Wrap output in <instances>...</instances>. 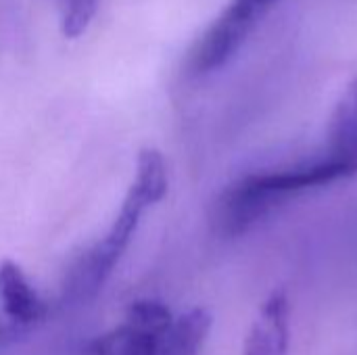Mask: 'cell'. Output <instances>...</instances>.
<instances>
[{"mask_svg": "<svg viewBox=\"0 0 357 355\" xmlns=\"http://www.w3.org/2000/svg\"><path fill=\"white\" fill-rule=\"evenodd\" d=\"M211 331V314L203 308H195L180 318L163 335L157 355H199Z\"/></svg>", "mask_w": 357, "mask_h": 355, "instance_id": "cell-8", "label": "cell"}, {"mask_svg": "<svg viewBox=\"0 0 357 355\" xmlns=\"http://www.w3.org/2000/svg\"><path fill=\"white\" fill-rule=\"evenodd\" d=\"M326 159L339 165L345 178L357 174V73L333 113Z\"/></svg>", "mask_w": 357, "mask_h": 355, "instance_id": "cell-6", "label": "cell"}, {"mask_svg": "<svg viewBox=\"0 0 357 355\" xmlns=\"http://www.w3.org/2000/svg\"><path fill=\"white\" fill-rule=\"evenodd\" d=\"M167 186L169 182L163 155L155 149H142L136 163V178L121 203L113 226L105 239L88 249L69 272V282L65 289L71 299L82 301L98 293V289L105 285L126 253L142 213L167 195Z\"/></svg>", "mask_w": 357, "mask_h": 355, "instance_id": "cell-1", "label": "cell"}, {"mask_svg": "<svg viewBox=\"0 0 357 355\" xmlns=\"http://www.w3.org/2000/svg\"><path fill=\"white\" fill-rule=\"evenodd\" d=\"M174 324V316L161 301H134L123 324L98 337L92 345L94 355H157L163 335Z\"/></svg>", "mask_w": 357, "mask_h": 355, "instance_id": "cell-4", "label": "cell"}, {"mask_svg": "<svg viewBox=\"0 0 357 355\" xmlns=\"http://www.w3.org/2000/svg\"><path fill=\"white\" fill-rule=\"evenodd\" d=\"M0 305L6 318L17 326H31L46 314V308L27 276L13 262L0 264Z\"/></svg>", "mask_w": 357, "mask_h": 355, "instance_id": "cell-7", "label": "cell"}, {"mask_svg": "<svg viewBox=\"0 0 357 355\" xmlns=\"http://www.w3.org/2000/svg\"><path fill=\"white\" fill-rule=\"evenodd\" d=\"M278 0H230L190 54V71L207 75L228 65Z\"/></svg>", "mask_w": 357, "mask_h": 355, "instance_id": "cell-3", "label": "cell"}, {"mask_svg": "<svg viewBox=\"0 0 357 355\" xmlns=\"http://www.w3.org/2000/svg\"><path fill=\"white\" fill-rule=\"evenodd\" d=\"M343 178L341 167L326 157L289 169L247 174L228 184L218 197L211 216L213 228L226 239L241 236L291 197Z\"/></svg>", "mask_w": 357, "mask_h": 355, "instance_id": "cell-2", "label": "cell"}, {"mask_svg": "<svg viewBox=\"0 0 357 355\" xmlns=\"http://www.w3.org/2000/svg\"><path fill=\"white\" fill-rule=\"evenodd\" d=\"M100 0H56L61 31L65 38H79L98 13Z\"/></svg>", "mask_w": 357, "mask_h": 355, "instance_id": "cell-9", "label": "cell"}, {"mask_svg": "<svg viewBox=\"0 0 357 355\" xmlns=\"http://www.w3.org/2000/svg\"><path fill=\"white\" fill-rule=\"evenodd\" d=\"M289 343L291 301L284 291H274L251 324L243 355H289Z\"/></svg>", "mask_w": 357, "mask_h": 355, "instance_id": "cell-5", "label": "cell"}]
</instances>
